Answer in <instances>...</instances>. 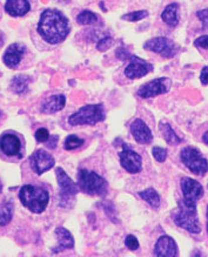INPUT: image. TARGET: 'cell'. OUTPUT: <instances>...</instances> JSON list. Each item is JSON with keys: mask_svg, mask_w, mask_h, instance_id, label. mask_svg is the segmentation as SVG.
<instances>
[{"mask_svg": "<svg viewBox=\"0 0 208 257\" xmlns=\"http://www.w3.org/2000/svg\"><path fill=\"white\" fill-rule=\"evenodd\" d=\"M106 119L105 107L101 103L99 105H86L79 108L77 112L68 117V122L71 126H93V124L101 122Z\"/></svg>", "mask_w": 208, "mask_h": 257, "instance_id": "cell-5", "label": "cell"}, {"mask_svg": "<svg viewBox=\"0 0 208 257\" xmlns=\"http://www.w3.org/2000/svg\"><path fill=\"white\" fill-rule=\"evenodd\" d=\"M29 54L26 45L22 43H15L10 45L8 50L5 51L3 55V62H4L6 67L11 69H18Z\"/></svg>", "mask_w": 208, "mask_h": 257, "instance_id": "cell-10", "label": "cell"}, {"mask_svg": "<svg viewBox=\"0 0 208 257\" xmlns=\"http://www.w3.org/2000/svg\"><path fill=\"white\" fill-rule=\"evenodd\" d=\"M152 69H153V66L148 64L147 61H145L144 59L139 58L137 55H132L130 59V64L126 66L124 73L126 75V78L134 80L147 75Z\"/></svg>", "mask_w": 208, "mask_h": 257, "instance_id": "cell-14", "label": "cell"}, {"mask_svg": "<svg viewBox=\"0 0 208 257\" xmlns=\"http://www.w3.org/2000/svg\"><path fill=\"white\" fill-rule=\"evenodd\" d=\"M125 244L130 250H137L139 249V245H140L138 238L134 235H127L126 238H125Z\"/></svg>", "mask_w": 208, "mask_h": 257, "instance_id": "cell-31", "label": "cell"}, {"mask_svg": "<svg viewBox=\"0 0 208 257\" xmlns=\"http://www.w3.org/2000/svg\"><path fill=\"white\" fill-rule=\"evenodd\" d=\"M98 16L95 15L94 12L88 11V10H85V11L80 12L77 17V22L78 24L84 26H89V25H94V24L98 23Z\"/></svg>", "mask_w": 208, "mask_h": 257, "instance_id": "cell-26", "label": "cell"}, {"mask_svg": "<svg viewBox=\"0 0 208 257\" xmlns=\"http://www.w3.org/2000/svg\"><path fill=\"white\" fill-rule=\"evenodd\" d=\"M3 190V183H2V180H0V193H2Z\"/></svg>", "mask_w": 208, "mask_h": 257, "instance_id": "cell-42", "label": "cell"}, {"mask_svg": "<svg viewBox=\"0 0 208 257\" xmlns=\"http://www.w3.org/2000/svg\"><path fill=\"white\" fill-rule=\"evenodd\" d=\"M19 199L24 206L34 214L43 213L50 202V195L47 190L32 185L22 187L19 192Z\"/></svg>", "mask_w": 208, "mask_h": 257, "instance_id": "cell-3", "label": "cell"}, {"mask_svg": "<svg viewBox=\"0 0 208 257\" xmlns=\"http://www.w3.org/2000/svg\"><path fill=\"white\" fill-rule=\"evenodd\" d=\"M196 17L200 19L201 24H202V30H208V9L200 10L196 12Z\"/></svg>", "mask_w": 208, "mask_h": 257, "instance_id": "cell-32", "label": "cell"}, {"mask_svg": "<svg viewBox=\"0 0 208 257\" xmlns=\"http://www.w3.org/2000/svg\"><path fill=\"white\" fill-rule=\"evenodd\" d=\"M159 131L161 132V134H162V137H164L165 141L169 145L176 146V145L181 144V142H182V139L176 135L174 130H173V128L171 127V124L167 123V122H162V121H161V122L159 123Z\"/></svg>", "mask_w": 208, "mask_h": 257, "instance_id": "cell-23", "label": "cell"}, {"mask_svg": "<svg viewBox=\"0 0 208 257\" xmlns=\"http://www.w3.org/2000/svg\"><path fill=\"white\" fill-rule=\"evenodd\" d=\"M37 32L46 44L59 45L71 33V25L60 11L47 9L40 15Z\"/></svg>", "mask_w": 208, "mask_h": 257, "instance_id": "cell-1", "label": "cell"}, {"mask_svg": "<svg viewBox=\"0 0 208 257\" xmlns=\"http://www.w3.org/2000/svg\"><path fill=\"white\" fill-rule=\"evenodd\" d=\"M55 236L58 237V244L53 246L52 251L55 252H61L64 250L72 249L74 246V238L72 236L71 232H69L67 229L64 227H58L54 231Z\"/></svg>", "mask_w": 208, "mask_h": 257, "instance_id": "cell-18", "label": "cell"}, {"mask_svg": "<svg viewBox=\"0 0 208 257\" xmlns=\"http://www.w3.org/2000/svg\"><path fill=\"white\" fill-rule=\"evenodd\" d=\"M180 159L193 174L203 176L208 172V162L199 149L195 147H185L180 152Z\"/></svg>", "mask_w": 208, "mask_h": 257, "instance_id": "cell-7", "label": "cell"}, {"mask_svg": "<svg viewBox=\"0 0 208 257\" xmlns=\"http://www.w3.org/2000/svg\"><path fill=\"white\" fill-rule=\"evenodd\" d=\"M100 8H101V9H102V11H103V12H106V11H107V10H106L105 8H103V3H102V2H101V3H100Z\"/></svg>", "mask_w": 208, "mask_h": 257, "instance_id": "cell-40", "label": "cell"}, {"mask_svg": "<svg viewBox=\"0 0 208 257\" xmlns=\"http://www.w3.org/2000/svg\"><path fill=\"white\" fill-rule=\"evenodd\" d=\"M5 40H4V34H3V32H0V48L3 47V45H4Z\"/></svg>", "mask_w": 208, "mask_h": 257, "instance_id": "cell-39", "label": "cell"}, {"mask_svg": "<svg viewBox=\"0 0 208 257\" xmlns=\"http://www.w3.org/2000/svg\"><path fill=\"white\" fill-rule=\"evenodd\" d=\"M78 187L81 192L92 196H105L109 193V183L98 173L80 169L78 173Z\"/></svg>", "mask_w": 208, "mask_h": 257, "instance_id": "cell-4", "label": "cell"}, {"mask_svg": "<svg viewBox=\"0 0 208 257\" xmlns=\"http://www.w3.org/2000/svg\"><path fill=\"white\" fill-rule=\"evenodd\" d=\"M113 44L114 39L112 37H103L98 41V44H96V50L100 52H105L107 50H110V48L113 46Z\"/></svg>", "mask_w": 208, "mask_h": 257, "instance_id": "cell-29", "label": "cell"}, {"mask_svg": "<svg viewBox=\"0 0 208 257\" xmlns=\"http://www.w3.org/2000/svg\"><path fill=\"white\" fill-rule=\"evenodd\" d=\"M172 87V80L169 78H158L145 83L138 89V95L143 99H151L165 94Z\"/></svg>", "mask_w": 208, "mask_h": 257, "instance_id": "cell-9", "label": "cell"}, {"mask_svg": "<svg viewBox=\"0 0 208 257\" xmlns=\"http://www.w3.org/2000/svg\"><path fill=\"white\" fill-rule=\"evenodd\" d=\"M202 141H203V144L208 145V131L202 135Z\"/></svg>", "mask_w": 208, "mask_h": 257, "instance_id": "cell-38", "label": "cell"}, {"mask_svg": "<svg viewBox=\"0 0 208 257\" xmlns=\"http://www.w3.org/2000/svg\"><path fill=\"white\" fill-rule=\"evenodd\" d=\"M178 207V211L174 216L175 224L192 234H200L201 223L197 218L196 206H192V204L186 203L183 200H180Z\"/></svg>", "mask_w": 208, "mask_h": 257, "instance_id": "cell-6", "label": "cell"}, {"mask_svg": "<svg viewBox=\"0 0 208 257\" xmlns=\"http://www.w3.org/2000/svg\"><path fill=\"white\" fill-rule=\"evenodd\" d=\"M194 46L197 48H203L208 50V34L207 36H201L194 41Z\"/></svg>", "mask_w": 208, "mask_h": 257, "instance_id": "cell-34", "label": "cell"}, {"mask_svg": "<svg viewBox=\"0 0 208 257\" xmlns=\"http://www.w3.org/2000/svg\"><path fill=\"white\" fill-rule=\"evenodd\" d=\"M25 140L16 132L8 131L0 137V158L5 161H20L25 156Z\"/></svg>", "mask_w": 208, "mask_h": 257, "instance_id": "cell-2", "label": "cell"}, {"mask_svg": "<svg viewBox=\"0 0 208 257\" xmlns=\"http://www.w3.org/2000/svg\"><path fill=\"white\" fill-rule=\"evenodd\" d=\"M144 48L146 51L154 52V53L161 55L166 59L173 58L178 53V46H176L174 41L166 37L152 38V39L147 40L144 44Z\"/></svg>", "mask_w": 208, "mask_h": 257, "instance_id": "cell-8", "label": "cell"}, {"mask_svg": "<svg viewBox=\"0 0 208 257\" xmlns=\"http://www.w3.org/2000/svg\"><path fill=\"white\" fill-rule=\"evenodd\" d=\"M31 168L33 169L34 173H37L38 175L44 174L45 172L53 168L55 165L54 158L50 153L45 151V149H37L32 155L30 156L29 160Z\"/></svg>", "mask_w": 208, "mask_h": 257, "instance_id": "cell-11", "label": "cell"}, {"mask_svg": "<svg viewBox=\"0 0 208 257\" xmlns=\"http://www.w3.org/2000/svg\"><path fill=\"white\" fill-rule=\"evenodd\" d=\"M154 255L160 257H174L178 256V245L174 239L167 235L160 236L154 246Z\"/></svg>", "mask_w": 208, "mask_h": 257, "instance_id": "cell-17", "label": "cell"}, {"mask_svg": "<svg viewBox=\"0 0 208 257\" xmlns=\"http://www.w3.org/2000/svg\"><path fill=\"white\" fill-rule=\"evenodd\" d=\"M207 188H208V183H207Z\"/></svg>", "mask_w": 208, "mask_h": 257, "instance_id": "cell-43", "label": "cell"}, {"mask_svg": "<svg viewBox=\"0 0 208 257\" xmlns=\"http://www.w3.org/2000/svg\"><path fill=\"white\" fill-rule=\"evenodd\" d=\"M55 175H57L58 186L60 187V204L64 201H68L69 197L74 196L78 193L79 187L75 182H73L69 176L66 174L65 170L62 168L55 169Z\"/></svg>", "mask_w": 208, "mask_h": 257, "instance_id": "cell-15", "label": "cell"}, {"mask_svg": "<svg viewBox=\"0 0 208 257\" xmlns=\"http://www.w3.org/2000/svg\"><path fill=\"white\" fill-rule=\"evenodd\" d=\"M152 154L158 162H165L167 159V151L162 147H153L152 148Z\"/></svg>", "mask_w": 208, "mask_h": 257, "instance_id": "cell-30", "label": "cell"}, {"mask_svg": "<svg viewBox=\"0 0 208 257\" xmlns=\"http://www.w3.org/2000/svg\"><path fill=\"white\" fill-rule=\"evenodd\" d=\"M31 78L26 74H19L13 76L11 82H10V89L13 93L18 95H23L29 91V85H30Z\"/></svg>", "mask_w": 208, "mask_h": 257, "instance_id": "cell-21", "label": "cell"}, {"mask_svg": "<svg viewBox=\"0 0 208 257\" xmlns=\"http://www.w3.org/2000/svg\"><path fill=\"white\" fill-rule=\"evenodd\" d=\"M181 192L183 196L182 200L192 206H196L197 201L203 196L202 186L196 180L190 178L181 179Z\"/></svg>", "mask_w": 208, "mask_h": 257, "instance_id": "cell-12", "label": "cell"}, {"mask_svg": "<svg viewBox=\"0 0 208 257\" xmlns=\"http://www.w3.org/2000/svg\"><path fill=\"white\" fill-rule=\"evenodd\" d=\"M139 196H140L145 202L150 204L152 208H154V209H158V208L160 207V195H159L157 190L153 188H147L143 190V192H139Z\"/></svg>", "mask_w": 208, "mask_h": 257, "instance_id": "cell-24", "label": "cell"}, {"mask_svg": "<svg viewBox=\"0 0 208 257\" xmlns=\"http://www.w3.org/2000/svg\"><path fill=\"white\" fill-rule=\"evenodd\" d=\"M50 133H48V131L46 128H39L36 132V139L38 142H40V144H44V142H47L48 139H50Z\"/></svg>", "mask_w": 208, "mask_h": 257, "instance_id": "cell-33", "label": "cell"}, {"mask_svg": "<svg viewBox=\"0 0 208 257\" xmlns=\"http://www.w3.org/2000/svg\"><path fill=\"white\" fill-rule=\"evenodd\" d=\"M200 81L203 86L208 85V66H204V67L201 69V74H200Z\"/></svg>", "mask_w": 208, "mask_h": 257, "instance_id": "cell-36", "label": "cell"}, {"mask_svg": "<svg viewBox=\"0 0 208 257\" xmlns=\"http://www.w3.org/2000/svg\"><path fill=\"white\" fill-rule=\"evenodd\" d=\"M13 202L11 201H5L4 203L0 206V225L4 227L11 222L13 217Z\"/></svg>", "mask_w": 208, "mask_h": 257, "instance_id": "cell-25", "label": "cell"}, {"mask_svg": "<svg viewBox=\"0 0 208 257\" xmlns=\"http://www.w3.org/2000/svg\"><path fill=\"white\" fill-rule=\"evenodd\" d=\"M116 55H117V58L119 59V60H130L131 59V53L130 52H128L127 50H125L124 47H120V48H118L117 50V52H116Z\"/></svg>", "mask_w": 208, "mask_h": 257, "instance_id": "cell-35", "label": "cell"}, {"mask_svg": "<svg viewBox=\"0 0 208 257\" xmlns=\"http://www.w3.org/2000/svg\"><path fill=\"white\" fill-rule=\"evenodd\" d=\"M178 10L179 5L176 3H173V4H169L166 6V9L161 13V19L166 25L175 27L178 26L179 24V18H178Z\"/></svg>", "mask_w": 208, "mask_h": 257, "instance_id": "cell-22", "label": "cell"}, {"mask_svg": "<svg viewBox=\"0 0 208 257\" xmlns=\"http://www.w3.org/2000/svg\"><path fill=\"white\" fill-rule=\"evenodd\" d=\"M207 232H208V206H207Z\"/></svg>", "mask_w": 208, "mask_h": 257, "instance_id": "cell-41", "label": "cell"}, {"mask_svg": "<svg viewBox=\"0 0 208 257\" xmlns=\"http://www.w3.org/2000/svg\"><path fill=\"white\" fill-rule=\"evenodd\" d=\"M147 17H148V12L141 10V11L130 12V13H127V15H124L123 17H121V19L126 20V22L135 23V22H140V20L147 18Z\"/></svg>", "mask_w": 208, "mask_h": 257, "instance_id": "cell-28", "label": "cell"}, {"mask_svg": "<svg viewBox=\"0 0 208 257\" xmlns=\"http://www.w3.org/2000/svg\"><path fill=\"white\" fill-rule=\"evenodd\" d=\"M66 105V98L62 94H55L48 96L47 99H45V101L41 105V112L46 114L57 113L59 110H61Z\"/></svg>", "mask_w": 208, "mask_h": 257, "instance_id": "cell-20", "label": "cell"}, {"mask_svg": "<svg viewBox=\"0 0 208 257\" xmlns=\"http://www.w3.org/2000/svg\"><path fill=\"white\" fill-rule=\"evenodd\" d=\"M132 137L140 145H148L153 141V134L146 122L141 119H135L130 127Z\"/></svg>", "mask_w": 208, "mask_h": 257, "instance_id": "cell-16", "label": "cell"}, {"mask_svg": "<svg viewBox=\"0 0 208 257\" xmlns=\"http://www.w3.org/2000/svg\"><path fill=\"white\" fill-rule=\"evenodd\" d=\"M119 158L121 167L130 174H137L143 169V158L127 145H124V151L120 153Z\"/></svg>", "mask_w": 208, "mask_h": 257, "instance_id": "cell-13", "label": "cell"}, {"mask_svg": "<svg viewBox=\"0 0 208 257\" xmlns=\"http://www.w3.org/2000/svg\"><path fill=\"white\" fill-rule=\"evenodd\" d=\"M5 11L11 17H24L31 11L30 0H6Z\"/></svg>", "mask_w": 208, "mask_h": 257, "instance_id": "cell-19", "label": "cell"}, {"mask_svg": "<svg viewBox=\"0 0 208 257\" xmlns=\"http://www.w3.org/2000/svg\"><path fill=\"white\" fill-rule=\"evenodd\" d=\"M84 144H85L84 139L79 138L78 135L75 134H72L66 138V140L64 142V148L66 151H74V149L81 147Z\"/></svg>", "mask_w": 208, "mask_h": 257, "instance_id": "cell-27", "label": "cell"}, {"mask_svg": "<svg viewBox=\"0 0 208 257\" xmlns=\"http://www.w3.org/2000/svg\"><path fill=\"white\" fill-rule=\"evenodd\" d=\"M58 141H59V137L58 135H52V137H50V139H48V141H47V146L50 148H55L57 147V144H58Z\"/></svg>", "mask_w": 208, "mask_h": 257, "instance_id": "cell-37", "label": "cell"}]
</instances>
